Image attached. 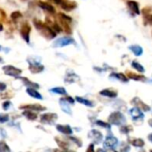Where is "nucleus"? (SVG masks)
I'll use <instances>...</instances> for the list:
<instances>
[{
    "instance_id": "obj_3",
    "label": "nucleus",
    "mask_w": 152,
    "mask_h": 152,
    "mask_svg": "<svg viewBox=\"0 0 152 152\" xmlns=\"http://www.w3.org/2000/svg\"><path fill=\"white\" fill-rule=\"evenodd\" d=\"M118 139L112 134H108L103 142V148L106 151H115L118 146Z\"/></svg>"
},
{
    "instance_id": "obj_51",
    "label": "nucleus",
    "mask_w": 152,
    "mask_h": 152,
    "mask_svg": "<svg viewBox=\"0 0 152 152\" xmlns=\"http://www.w3.org/2000/svg\"><path fill=\"white\" fill-rule=\"evenodd\" d=\"M22 1H27V0H22Z\"/></svg>"
},
{
    "instance_id": "obj_15",
    "label": "nucleus",
    "mask_w": 152,
    "mask_h": 152,
    "mask_svg": "<svg viewBox=\"0 0 152 152\" xmlns=\"http://www.w3.org/2000/svg\"><path fill=\"white\" fill-rule=\"evenodd\" d=\"M37 4H38V6H39L41 9H43L44 11L49 12L50 14H54V13H55V8H54L51 4H49V3H47V2L38 1Z\"/></svg>"
},
{
    "instance_id": "obj_22",
    "label": "nucleus",
    "mask_w": 152,
    "mask_h": 152,
    "mask_svg": "<svg viewBox=\"0 0 152 152\" xmlns=\"http://www.w3.org/2000/svg\"><path fill=\"white\" fill-rule=\"evenodd\" d=\"M129 50L135 55V56H141L142 53H143V49L142 46L138 45H130L129 47Z\"/></svg>"
},
{
    "instance_id": "obj_29",
    "label": "nucleus",
    "mask_w": 152,
    "mask_h": 152,
    "mask_svg": "<svg viewBox=\"0 0 152 152\" xmlns=\"http://www.w3.org/2000/svg\"><path fill=\"white\" fill-rule=\"evenodd\" d=\"M50 92L51 93H53V94H61V95H66L67 94V91L65 90L64 87H53L52 89H50Z\"/></svg>"
},
{
    "instance_id": "obj_6",
    "label": "nucleus",
    "mask_w": 152,
    "mask_h": 152,
    "mask_svg": "<svg viewBox=\"0 0 152 152\" xmlns=\"http://www.w3.org/2000/svg\"><path fill=\"white\" fill-rule=\"evenodd\" d=\"M58 118L56 113H45L40 116V121L45 125H53Z\"/></svg>"
},
{
    "instance_id": "obj_31",
    "label": "nucleus",
    "mask_w": 152,
    "mask_h": 152,
    "mask_svg": "<svg viewBox=\"0 0 152 152\" xmlns=\"http://www.w3.org/2000/svg\"><path fill=\"white\" fill-rule=\"evenodd\" d=\"M132 145L135 148H142L145 145V142L141 138H137L132 141Z\"/></svg>"
},
{
    "instance_id": "obj_27",
    "label": "nucleus",
    "mask_w": 152,
    "mask_h": 152,
    "mask_svg": "<svg viewBox=\"0 0 152 152\" xmlns=\"http://www.w3.org/2000/svg\"><path fill=\"white\" fill-rule=\"evenodd\" d=\"M55 142H56V143L58 144V146L61 148V149H62L63 151H68L69 150V144L66 142V141H63V140H61L60 137H55Z\"/></svg>"
},
{
    "instance_id": "obj_11",
    "label": "nucleus",
    "mask_w": 152,
    "mask_h": 152,
    "mask_svg": "<svg viewBox=\"0 0 152 152\" xmlns=\"http://www.w3.org/2000/svg\"><path fill=\"white\" fill-rule=\"evenodd\" d=\"M129 114L134 121H139V120L143 119V118H144V114H143L142 110H141L140 109H138L136 107L132 108L129 110Z\"/></svg>"
},
{
    "instance_id": "obj_9",
    "label": "nucleus",
    "mask_w": 152,
    "mask_h": 152,
    "mask_svg": "<svg viewBox=\"0 0 152 152\" xmlns=\"http://www.w3.org/2000/svg\"><path fill=\"white\" fill-rule=\"evenodd\" d=\"M88 137L94 142V143L95 144H99L102 142V139H103V135L102 134L96 130V129H93L91 130L89 133H88Z\"/></svg>"
},
{
    "instance_id": "obj_17",
    "label": "nucleus",
    "mask_w": 152,
    "mask_h": 152,
    "mask_svg": "<svg viewBox=\"0 0 152 152\" xmlns=\"http://www.w3.org/2000/svg\"><path fill=\"white\" fill-rule=\"evenodd\" d=\"M56 129H57L58 132H60V133H61L63 134H66V135H70L73 133L72 128L69 126H68V125H65V126H63V125H57L56 126Z\"/></svg>"
},
{
    "instance_id": "obj_21",
    "label": "nucleus",
    "mask_w": 152,
    "mask_h": 152,
    "mask_svg": "<svg viewBox=\"0 0 152 152\" xmlns=\"http://www.w3.org/2000/svg\"><path fill=\"white\" fill-rule=\"evenodd\" d=\"M60 105L61 107V110L63 112L69 114V115H72V111H71V109L69 107V103L67 102L63 98H61L60 99Z\"/></svg>"
},
{
    "instance_id": "obj_7",
    "label": "nucleus",
    "mask_w": 152,
    "mask_h": 152,
    "mask_svg": "<svg viewBox=\"0 0 152 152\" xmlns=\"http://www.w3.org/2000/svg\"><path fill=\"white\" fill-rule=\"evenodd\" d=\"M30 31H31V28L29 26V24L28 22H24L21 27H20V34L21 36V37L23 38V40L26 43H29V35H30Z\"/></svg>"
},
{
    "instance_id": "obj_42",
    "label": "nucleus",
    "mask_w": 152,
    "mask_h": 152,
    "mask_svg": "<svg viewBox=\"0 0 152 152\" xmlns=\"http://www.w3.org/2000/svg\"><path fill=\"white\" fill-rule=\"evenodd\" d=\"M6 89V85L3 82H0V92H3Z\"/></svg>"
},
{
    "instance_id": "obj_18",
    "label": "nucleus",
    "mask_w": 152,
    "mask_h": 152,
    "mask_svg": "<svg viewBox=\"0 0 152 152\" xmlns=\"http://www.w3.org/2000/svg\"><path fill=\"white\" fill-rule=\"evenodd\" d=\"M100 94L107 98H116L118 96V91L113 89H104L100 91Z\"/></svg>"
},
{
    "instance_id": "obj_46",
    "label": "nucleus",
    "mask_w": 152,
    "mask_h": 152,
    "mask_svg": "<svg viewBox=\"0 0 152 152\" xmlns=\"http://www.w3.org/2000/svg\"><path fill=\"white\" fill-rule=\"evenodd\" d=\"M148 123H149V126H150L151 127H152V118H151V119H149Z\"/></svg>"
},
{
    "instance_id": "obj_19",
    "label": "nucleus",
    "mask_w": 152,
    "mask_h": 152,
    "mask_svg": "<svg viewBox=\"0 0 152 152\" xmlns=\"http://www.w3.org/2000/svg\"><path fill=\"white\" fill-rule=\"evenodd\" d=\"M110 78H113V79H118L121 82H125V83H127L128 82V77L123 74V73H120V72H113L110 75Z\"/></svg>"
},
{
    "instance_id": "obj_4",
    "label": "nucleus",
    "mask_w": 152,
    "mask_h": 152,
    "mask_svg": "<svg viewBox=\"0 0 152 152\" xmlns=\"http://www.w3.org/2000/svg\"><path fill=\"white\" fill-rule=\"evenodd\" d=\"M4 73L6 75V76H9V77H17L19 76H20V74L22 73V70L20 69H18L12 65H5L2 68Z\"/></svg>"
},
{
    "instance_id": "obj_8",
    "label": "nucleus",
    "mask_w": 152,
    "mask_h": 152,
    "mask_svg": "<svg viewBox=\"0 0 152 152\" xmlns=\"http://www.w3.org/2000/svg\"><path fill=\"white\" fill-rule=\"evenodd\" d=\"M131 103H132L134 107L140 109V110H142V111L148 112V111L151 110V107H150L148 104H146L145 102H143L141 100V98H139V97H134V98H133L132 101H131Z\"/></svg>"
},
{
    "instance_id": "obj_43",
    "label": "nucleus",
    "mask_w": 152,
    "mask_h": 152,
    "mask_svg": "<svg viewBox=\"0 0 152 152\" xmlns=\"http://www.w3.org/2000/svg\"><path fill=\"white\" fill-rule=\"evenodd\" d=\"M50 3H53V4H58V5H60V4H61V0H48Z\"/></svg>"
},
{
    "instance_id": "obj_13",
    "label": "nucleus",
    "mask_w": 152,
    "mask_h": 152,
    "mask_svg": "<svg viewBox=\"0 0 152 152\" xmlns=\"http://www.w3.org/2000/svg\"><path fill=\"white\" fill-rule=\"evenodd\" d=\"M29 63V66H28V69L31 73L33 74H38V73H41L44 69H45V67L40 64L39 62H31V61H28Z\"/></svg>"
},
{
    "instance_id": "obj_25",
    "label": "nucleus",
    "mask_w": 152,
    "mask_h": 152,
    "mask_svg": "<svg viewBox=\"0 0 152 152\" xmlns=\"http://www.w3.org/2000/svg\"><path fill=\"white\" fill-rule=\"evenodd\" d=\"M76 101L77 102H79V103H81V104H84V105H86V106H87V107H90V108H93V107H94V102H92V101H90V100H87V99H85V98H83V97H79V96H77L76 97Z\"/></svg>"
},
{
    "instance_id": "obj_41",
    "label": "nucleus",
    "mask_w": 152,
    "mask_h": 152,
    "mask_svg": "<svg viewBox=\"0 0 152 152\" xmlns=\"http://www.w3.org/2000/svg\"><path fill=\"white\" fill-rule=\"evenodd\" d=\"M63 99H64L67 102H69V104H74V103H75V100H74L72 97H70V96H65V97H63Z\"/></svg>"
},
{
    "instance_id": "obj_2",
    "label": "nucleus",
    "mask_w": 152,
    "mask_h": 152,
    "mask_svg": "<svg viewBox=\"0 0 152 152\" xmlns=\"http://www.w3.org/2000/svg\"><path fill=\"white\" fill-rule=\"evenodd\" d=\"M109 123L114 126H123L126 123V118L125 115L120 111H114L109 116Z\"/></svg>"
},
{
    "instance_id": "obj_37",
    "label": "nucleus",
    "mask_w": 152,
    "mask_h": 152,
    "mask_svg": "<svg viewBox=\"0 0 152 152\" xmlns=\"http://www.w3.org/2000/svg\"><path fill=\"white\" fill-rule=\"evenodd\" d=\"M152 12V6H146L142 9V14H143V17L151 14Z\"/></svg>"
},
{
    "instance_id": "obj_36",
    "label": "nucleus",
    "mask_w": 152,
    "mask_h": 152,
    "mask_svg": "<svg viewBox=\"0 0 152 152\" xmlns=\"http://www.w3.org/2000/svg\"><path fill=\"white\" fill-rule=\"evenodd\" d=\"M70 141H72L75 144H77L78 147H82V141H80L78 138H77V137H73V136H69V137H68Z\"/></svg>"
},
{
    "instance_id": "obj_30",
    "label": "nucleus",
    "mask_w": 152,
    "mask_h": 152,
    "mask_svg": "<svg viewBox=\"0 0 152 152\" xmlns=\"http://www.w3.org/2000/svg\"><path fill=\"white\" fill-rule=\"evenodd\" d=\"M133 130H134V128H133V126H130V125H123V126L120 127V129H119L120 133H121V134H128L131 133Z\"/></svg>"
},
{
    "instance_id": "obj_50",
    "label": "nucleus",
    "mask_w": 152,
    "mask_h": 152,
    "mask_svg": "<svg viewBox=\"0 0 152 152\" xmlns=\"http://www.w3.org/2000/svg\"><path fill=\"white\" fill-rule=\"evenodd\" d=\"M1 49H2V48H1V46H0V51H1Z\"/></svg>"
},
{
    "instance_id": "obj_38",
    "label": "nucleus",
    "mask_w": 152,
    "mask_h": 152,
    "mask_svg": "<svg viewBox=\"0 0 152 152\" xmlns=\"http://www.w3.org/2000/svg\"><path fill=\"white\" fill-rule=\"evenodd\" d=\"M8 120H9V116H8L7 114L0 113V123H1V124L6 123Z\"/></svg>"
},
{
    "instance_id": "obj_40",
    "label": "nucleus",
    "mask_w": 152,
    "mask_h": 152,
    "mask_svg": "<svg viewBox=\"0 0 152 152\" xmlns=\"http://www.w3.org/2000/svg\"><path fill=\"white\" fill-rule=\"evenodd\" d=\"M10 106H11V102H9V101H5V102H3V104H2V108H3V110H8Z\"/></svg>"
},
{
    "instance_id": "obj_1",
    "label": "nucleus",
    "mask_w": 152,
    "mask_h": 152,
    "mask_svg": "<svg viewBox=\"0 0 152 152\" xmlns=\"http://www.w3.org/2000/svg\"><path fill=\"white\" fill-rule=\"evenodd\" d=\"M33 23L36 28L39 31V33L46 39H53L56 37L57 33L49 25H47L46 23H44L42 20L35 19L33 20Z\"/></svg>"
},
{
    "instance_id": "obj_28",
    "label": "nucleus",
    "mask_w": 152,
    "mask_h": 152,
    "mask_svg": "<svg viewBox=\"0 0 152 152\" xmlns=\"http://www.w3.org/2000/svg\"><path fill=\"white\" fill-rule=\"evenodd\" d=\"M131 65H132V67H133L136 71H138V72H140V73H143V72H145V69H144V67H143L140 62H138L137 61H132V63H131Z\"/></svg>"
},
{
    "instance_id": "obj_16",
    "label": "nucleus",
    "mask_w": 152,
    "mask_h": 152,
    "mask_svg": "<svg viewBox=\"0 0 152 152\" xmlns=\"http://www.w3.org/2000/svg\"><path fill=\"white\" fill-rule=\"evenodd\" d=\"M126 5L128 7V9L134 13V14H140L141 11H140V7H139V4L136 1L134 0H129L126 2Z\"/></svg>"
},
{
    "instance_id": "obj_24",
    "label": "nucleus",
    "mask_w": 152,
    "mask_h": 152,
    "mask_svg": "<svg viewBox=\"0 0 152 152\" xmlns=\"http://www.w3.org/2000/svg\"><path fill=\"white\" fill-rule=\"evenodd\" d=\"M22 115L28 120H36L37 118V115L36 113V111H33V110H25L23 112H22Z\"/></svg>"
},
{
    "instance_id": "obj_33",
    "label": "nucleus",
    "mask_w": 152,
    "mask_h": 152,
    "mask_svg": "<svg viewBox=\"0 0 152 152\" xmlns=\"http://www.w3.org/2000/svg\"><path fill=\"white\" fill-rule=\"evenodd\" d=\"M10 152L11 149L8 147L7 143L4 141H0V152Z\"/></svg>"
},
{
    "instance_id": "obj_5",
    "label": "nucleus",
    "mask_w": 152,
    "mask_h": 152,
    "mask_svg": "<svg viewBox=\"0 0 152 152\" xmlns=\"http://www.w3.org/2000/svg\"><path fill=\"white\" fill-rule=\"evenodd\" d=\"M72 44H76L74 38L69 37H62L57 38L53 43V47H64Z\"/></svg>"
},
{
    "instance_id": "obj_39",
    "label": "nucleus",
    "mask_w": 152,
    "mask_h": 152,
    "mask_svg": "<svg viewBox=\"0 0 152 152\" xmlns=\"http://www.w3.org/2000/svg\"><path fill=\"white\" fill-rule=\"evenodd\" d=\"M144 20H145V21H144V23H146V24H151L152 25V14H149V15H147V16H145L144 17Z\"/></svg>"
},
{
    "instance_id": "obj_49",
    "label": "nucleus",
    "mask_w": 152,
    "mask_h": 152,
    "mask_svg": "<svg viewBox=\"0 0 152 152\" xmlns=\"http://www.w3.org/2000/svg\"><path fill=\"white\" fill-rule=\"evenodd\" d=\"M149 82H150V83H151V84H152V80H150Z\"/></svg>"
},
{
    "instance_id": "obj_10",
    "label": "nucleus",
    "mask_w": 152,
    "mask_h": 152,
    "mask_svg": "<svg viewBox=\"0 0 152 152\" xmlns=\"http://www.w3.org/2000/svg\"><path fill=\"white\" fill-rule=\"evenodd\" d=\"M60 6L66 12H70L74 9L77 8V4L75 1H71V0H61Z\"/></svg>"
},
{
    "instance_id": "obj_26",
    "label": "nucleus",
    "mask_w": 152,
    "mask_h": 152,
    "mask_svg": "<svg viewBox=\"0 0 152 152\" xmlns=\"http://www.w3.org/2000/svg\"><path fill=\"white\" fill-rule=\"evenodd\" d=\"M77 80H79V77H78L77 74H75V73L67 74L66 77H65V82L68 83V84L75 83V82H77Z\"/></svg>"
},
{
    "instance_id": "obj_23",
    "label": "nucleus",
    "mask_w": 152,
    "mask_h": 152,
    "mask_svg": "<svg viewBox=\"0 0 152 152\" xmlns=\"http://www.w3.org/2000/svg\"><path fill=\"white\" fill-rule=\"evenodd\" d=\"M26 93L32 98L37 99V100H43V96L37 91V89L34 88H27L26 89Z\"/></svg>"
},
{
    "instance_id": "obj_44",
    "label": "nucleus",
    "mask_w": 152,
    "mask_h": 152,
    "mask_svg": "<svg viewBox=\"0 0 152 152\" xmlns=\"http://www.w3.org/2000/svg\"><path fill=\"white\" fill-rule=\"evenodd\" d=\"M94 143L90 144V147L87 148V151H94Z\"/></svg>"
},
{
    "instance_id": "obj_12",
    "label": "nucleus",
    "mask_w": 152,
    "mask_h": 152,
    "mask_svg": "<svg viewBox=\"0 0 152 152\" xmlns=\"http://www.w3.org/2000/svg\"><path fill=\"white\" fill-rule=\"evenodd\" d=\"M20 110H33L36 112H40V111H45L46 110V108L45 106H42L40 104H25V105H21L20 106Z\"/></svg>"
},
{
    "instance_id": "obj_45",
    "label": "nucleus",
    "mask_w": 152,
    "mask_h": 152,
    "mask_svg": "<svg viewBox=\"0 0 152 152\" xmlns=\"http://www.w3.org/2000/svg\"><path fill=\"white\" fill-rule=\"evenodd\" d=\"M148 139H149V141H150V142L152 143V133L148 135Z\"/></svg>"
},
{
    "instance_id": "obj_34",
    "label": "nucleus",
    "mask_w": 152,
    "mask_h": 152,
    "mask_svg": "<svg viewBox=\"0 0 152 152\" xmlns=\"http://www.w3.org/2000/svg\"><path fill=\"white\" fill-rule=\"evenodd\" d=\"M22 17V13L19 11H15L13 12L12 14H11V19L13 20V21H17L19 19H20Z\"/></svg>"
},
{
    "instance_id": "obj_35",
    "label": "nucleus",
    "mask_w": 152,
    "mask_h": 152,
    "mask_svg": "<svg viewBox=\"0 0 152 152\" xmlns=\"http://www.w3.org/2000/svg\"><path fill=\"white\" fill-rule=\"evenodd\" d=\"M58 17H60L61 19H62V20H64L69 22V23H71V21H72V19H71L69 16H68V15H66V14H64V13H62V12H59V13H58Z\"/></svg>"
},
{
    "instance_id": "obj_20",
    "label": "nucleus",
    "mask_w": 152,
    "mask_h": 152,
    "mask_svg": "<svg viewBox=\"0 0 152 152\" xmlns=\"http://www.w3.org/2000/svg\"><path fill=\"white\" fill-rule=\"evenodd\" d=\"M126 77L129 79H133V80H135V81H143V80H146V77L143 75L136 74V73L131 72L129 70L126 71Z\"/></svg>"
},
{
    "instance_id": "obj_14",
    "label": "nucleus",
    "mask_w": 152,
    "mask_h": 152,
    "mask_svg": "<svg viewBox=\"0 0 152 152\" xmlns=\"http://www.w3.org/2000/svg\"><path fill=\"white\" fill-rule=\"evenodd\" d=\"M16 78L17 79H20L27 88H34V89H38L39 88V85L37 83L32 82L31 80H29L27 77H17Z\"/></svg>"
},
{
    "instance_id": "obj_47",
    "label": "nucleus",
    "mask_w": 152,
    "mask_h": 152,
    "mask_svg": "<svg viewBox=\"0 0 152 152\" xmlns=\"http://www.w3.org/2000/svg\"><path fill=\"white\" fill-rule=\"evenodd\" d=\"M3 28H4L3 24H2V23H1V21H0V31H2V30H3Z\"/></svg>"
},
{
    "instance_id": "obj_32",
    "label": "nucleus",
    "mask_w": 152,
    "mask_h": 152,
    "mask_svg": "<svg viewBox=\"0 0 152 152\" xmlns=\"http://www.w3.org/2000/svg\"><path fill=\"white\" fill-rule=\"evenodd\" d=\"M95 125L98 126H101V127H103V128H107V129H110L111 127V125L110 123H106L102 120H96L95 122Z\"/></svg>"
},
{
    "instance_id": "obj_48",
    "label": "nucleus",
    "mask_w": 152,
    "mask_h": 152,
    "mask_svg": "<svg viewBox=\"0 0 152 152\" xmlns=\"http://www.w3.org/2000/svg\"><path fill=\"white\" fill-rule=\"evenodd\" d=\"M3 62H4V60H3L2 57H0V63H3Z\"/></svg>"
}]
</instances>
